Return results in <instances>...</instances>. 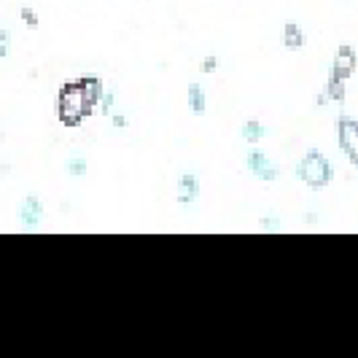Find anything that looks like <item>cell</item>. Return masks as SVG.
<instances>
[{
    "label": "cell",
    "instance_id": "9c48e42d",
    "mask_svg": "<svg viewBox=\"0 0 358 358\" xmlns=\"http://www.w3.org/2000/svg\"><path fill=\"white\" fill-rule=\"evenodd\" d=\"M41 213H43L41 210V202L36 197H27L24 205H22V224L33 229V227H38V221H41Z\"/></svg>",
    "mask_w": 358,
    "mask_h": 358
},
{
    "label": "cell",
    "instance_id": "5b68a950",
    "mask_svg": "<svg viewBox=\"0 0 358 358\" xmlns=\"http://www.w3.org/2000/svg\"><path fill=\"white\" fill-rule=\"evenodd\" d=\"M248 170H251V176H256L259 180H275L278 178V167L269 162L267 154H262V151H251L248 154Z\"/></svg>",
    "mask_w": 358,
    "mask_h": 358
},
{
    "label": "cell",
    "instance_id": "7a4b0ae2",
    "mask_svg": "<svg viewBox=\"0 0 358 358\" xmlns=\"http://www.w3.org/2000/svg\"><path fill=\"white\" fill-rule=\"evenodd\" d=\"M358 68V52L353 46H340L334 52V65H331V73H329V81H326V90L323 94L334 103H345L348 97V78L356 73Z\"/></svg>",
    "mask_w": 358,
    "mask_h": 358
},
{
    "label": "cell",
    "instance_id": "ba28073f",
    "mask_svg": "<svg viewBox=\"0 0 358 358\" xmlns=\"http://www.w3.org/2000/svg\"><path fill=\"white\" fill-rule=\"evenodd\" d=\"M283 46L286 49H302L305 46V33H302L299 24H294V22L283 24Z\"/></svg>",
    "mask_w": 358,
    "mask_h": 358
},
{
    "label": "cell",
    "instance_id": "8fae6325",
    "mask_svg": "<svg viewBox=\"0 0 358 358\" xmlns=\"http://www.w3.org/2000/svg\"><path fill=\"white\" fill-rule=\"evenodd\" d=\"M22 22H24L27 27H38V14L30 8V6H24V8H22Z\"/></svg>",
    "mask_w": 358,
    "mask_h": 358
},
{
    "label": "cell",
    "instance_id": "7c38bea8",
    "mask_svg": "<svg viewBox=\"0 0 358 358\" xmlns=\"http://www.w3.org/2000/svg\"><path fill=\"white\" fill-rule=\"evenodd\" d=\"M68 170H71L73 176H84V173H87V162H84V159H71V167H68Z\"/></svg>",
    "mask_w": 358,
    "mask_h": 358
},
{
    "label": "cell",
    "instance_id": "5bb4252c",
    "mask_svg": "<svg viewBox=\"0 0 358 358\" xmlns=\"http://www.w3.org/2000/svg\"><path fill=\"white\" fill-rule=\"evenodd\" d=\"M110 106H113V94H103V106H100V113H110Z\"/></svg>",
    "mask_w": 358,
    "mask_h": 358
},
{
    "label": "cell",
    "instance_id": "8992f818",
    "mask_svg": "<svg viewBox=\"0 0 358 358\" xmlns=\"http://www.w3.org/2000/svg\"><path fill=\"white\" fill-rule=\"evenodd\" d=\"M186 103L192 108V113L202 116V113L208 110V94H205V90H202L199 84H192V87L186 90Z\"/></svg>",
    "mask_w": 358,
    "mask_h": 358
},
{
    "label": "cell",
    "instance_id": "3957f363",
    "mask_svg": "<svg viewBox=\"0 0 358 358\" xmlns=\"http://www.w3.org/2000/svg\"><path fill=\"white\" fill-rule=\"evenodd\" d=\"M296 178L302 180L307 189L321 192V189H326L334 180V164L329 162V157H323L321 151L310 148L302 157V162L296 164Z\"/></svg>",
    "mask_w": 358,
    "mask_h": 358
},
{
    "label": "cell",
    "instance_id": "6da1fadb",
    "mask_svg": "<svg viewBox=\"0 0 358 358\" xmlns=\"http://www.w3.org/2000/svg\"><path fill=\"white\" fill-rule=\"evenodd\" d=\"M103 94H106L103 78L94 76V73H87V76H81L76 81L62 84L59 92H57V119L68 129L81 127L100 108Z\"/></svg>",
    "mask_w": 358,
    "mask_h": 358
},
{
    "label": "cell",
    "instance_id": "277c9868",
    "mask_svg": "<svg viewBox=\"0 0 358 358\" xmlns=\"http://www.w3.org/2000/svg\"><path fill=\"white\" fill-rule=\"evenodd\" d=\"M337 141H340L342 154L350 159V164L358 170V122L353 116H340L337 119Z\"/></svg>",
    "mask_w": 358,
    "mask_h": 358
},
{
    "label": "cell",
    "instance_id": "4fadbf2b",
    "mask_svg": "<svg viewBox=\"0 0 358 358\" xmlns=\"http://www.w3.org/2000/svg\"><path fill=\"white\" fill-rule=\"evenodd\" d=\"M215 65H218V59H215V57H208V59L202 62V73H213Z\"/></svg>",
    "mask_w": 358,
    "mask_h": 358
},
{
    "label": "cell",
    "instance_id": "9a60e30c",
    "mask_svg": "<svg viewBox=\"0 0 358 358\" xmlns=\"http://www.w3.org/2000/svg\"><path fill=\"white\" fill-rule=\"evenodd\" d=\"M113 127H127V119L124 116H113Z\"/></svg>",
    "mask_w": 358,
    "mask_h": 358
},
{
    "label": "cell",
    "instance_id": "30bf717a",
    "mask_svg": "<svg viewBox=\"0 0 358 358\" xmlns=\"http://www.w3.org/2000/svg\"><path fill=\"white\" fill-rule=\"evenodd\" d=\"M262 138H264V127H262V122H256V119L245 122V127H243V141H245V143H259Z\"/></svg>",
    "mask_w": 358,
    "mask_h": 358
},
{
    "label": "cell",
    "instance_id": "52a82bcc",
    "mask_svg": "<svg viewBox=\"0 0 358 358\" xmlns=\"http://www.w3.org/2000/svg\"><path fill=\"white\" fill-rule=\"evenodd\" d=\"M199 194V183L194 176H183L178 180V202L180 205H189V202H194Z\"/></svg>",
    "mask_w": 358,
    "mask_h": 358
},
{
    "label": "cell",
    "instance_id": "2e32d148",
    "mask_svg": "<svg viewBox=\"0 0 358 358\" xmlns=\"http://www.w3.org/2000/svg\"><path fill=\"white\" fill-rule=\"evenodd\" d=\"M0 43H8V30H0Z\"/></svg>",
    "mask_w": 358,
    "mask_h": 358
},
{
    "label": "cell",
    "instance_id": "e0dca14e",
    "mask_svg": "<svg viewBox=\"0 0 358 358\" xmlns=\"http://www.w3.org/2000/svg\"><path fill=\"white\" fill-rule=\"evenodd\" d=\"M6 54H8V43H0V59H3Z\"/></svg>",
    "mask_w": 358,
    "mask_h": 358
}]
</instances>
